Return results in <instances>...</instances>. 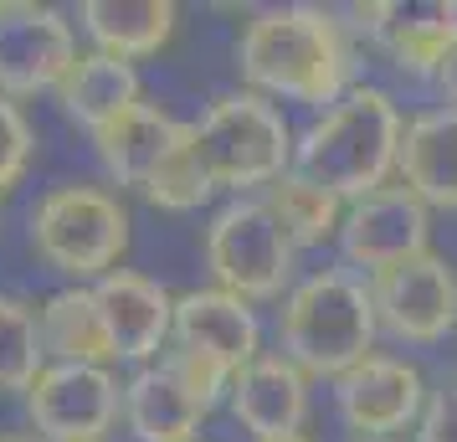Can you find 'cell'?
<instances>
[{"mask_svg": "<svg viewBox=\"0 0 457 442\" xmlns=\"http://www.w3.org/2000/svg\"><path fill=\"white\" fill-rule=\"evenodd\" d=\"M237 72L262 98L334 108L354 88V46L345 21L324 5H272L242 26Z\"/></svg>", "mask_w": 457, "mask_h": 442, "instance_id": "6da1fadb", "label": "cell"}, {"mask_svg": "<svg viewBox=\"0 0 457 442\" xmlns=\"http://www.w3.org/2000/svg\"><path fill=\"white\" fill-rule=\"evenodd\" d=\"M401 108L386 88L354 83L334 108H324L293 149V170L309 175L313 186L334 190L345 206L386 190L401 154Z\"/></svg>", "mask_w": 457, "mask_h": 442, "instance_id": "7a4b0ae2", "label": "cell"}, {"mask_svg": "<svg viewBox=\"0 0 457 442\" xmlns=\"http://www.w3.org/2000/svg\"><path fill=\"white\" fill-rule=\"evenodd\" d=\"M380 319L370 304V283L350 268H319L293 283L278 309V345L303 376H350L360 360L375 355Z\"/></svg>", "mask_w": 457, "mask_h": 442, "instance_id": "3957f363", "label": "cell"}, {"mask_svg": "<svg viewBox=\"0 0 457 442\" xmlns=\"http://www.w3.org/2000/svg\"><path fill=\"white\" fill-rule=\"evenodd\" d=\"M190 134H195V160L206 170L211 190H231V201L283 180L293 170V149H298L288 119L252 88L221 93L206 108V119L190 124Z\"/></svg>", "mask_w": 457, "mask_h": 442, "instance_id": "277c9868", "label": "cell"}, {"mask_svg": "<svg viewBox=\"0 0 457 442\" xmlns=\"http://www.w3.org/2000/svg\"><path fill=\"white\" fill-rule=\"evenodd\" d=\"M31 247L62 278H108L129 253V211L104 186H57L31 206Z\"/></svg>", "mask_w": 457, "mask_h": 442, "instance_id": "5b68a950", "label": "cell"}, {"mask_svg": "<svg viewBox=\"0 0 457 442\" xmlns=\"http://www.w3.org/2000/svg\"><path fill=\"white\" fill-rule=\"evenodd\" d=\"M206 268L216 288L262 304L278 298L293 278V242L288 232L272 221L262 196H237L211 216L206 227Z\"/></svg>", "mask_w": 457, "mask_h": 442, "instance_id": "8992f818", "label": "cell"}, {"mask_svg": "<svg viewBox=\"0 0 457 442\" xmlns=\"http://www.w3.org/2000/svg\"><path fill=\"white\" fill-rule=\"evenodd\" d=\"M26 417L42 442H104L124 417V386L108 365H46L26 391Z\"/></svg>", "mask_w": 457, "mask_h": 442, "instance_id": "52a82bcc", "label": "cell"}, {"mask_svg": "<svg viewBox=\"0 0 457 442\" xmlns=\"http://www.w3.org/2000/svg\"><path fill=\"white\" fill-rule=\"evenodd\" d=\"M370 304L380 329L401 345H436L457 324V273L447 257L421 253L401 268L370 278Z\"/></svg>", "mask_w": 457, "mask_h": 442, "instance_id": "ba28073f", "label": "cell"}, {"mask_svg": "<svg viewBox=\"0 0 457 442\" xmlns=\"http://www.w3.org/2000/svg\"><path fill=\"white\" fill-rule=\"evenodd\" d=\"M78 67L72 21L52 5H0V98L57 93Z\"/></svg>", "mask_w": 457, "mask_h": 442, "instance_id": "9c48e42d", "label": "cell"}, {"mask_svg": "<svg viewBox=\"0 0 457 442\" xmlns=\"http://www.w3.org/2000/svg\"><path fill=\"white\" fill-rule=\"evenodd\" d=\"M427 237H432V211L421 206L406 186H386L375 196H365V201L345 206L339 253H345L350 268H365L375 278L386 268H401L411 257L432 253Z\"/></svg>", "mask_w": 457, "mask_h": 442, "instance_id": "30bf717a", "label": "cell"}, {"mask_svg": "<svg viewBox=\"0 0 457 442\" xmlns=\"http://www.w3.org/2000/svg\"><path fill=\"white\" fill-rule=\"evenodd\" d=\"M427 380L411 360L401 355H370L360 360L350 376L334 380V406L350 432H360L365 442H391V432L416 427L421 406H427Z\"/></svg>", "mask_w": 457, "mask_h": 442, "instance_id": "8fae6325", "label": "cell"}, {"mask_svg": "<svg viewBox=\"0 0 457 442\" xmlns=\"http://www.w3.org/2000/svg\"><path fill=\"white\" fill-rule=\"evenodd\" d=\"M231 417L242 421L252 442H288L303 438L309 421V376L293 365L283 350L278 355H257L247 371H237L227 391Z\"/></svg>", "mask_w": 457, "mask_h": 442, "instance_id": "7c38bea8", "label": "cell"}, {"mask_svg": "<svg viewBox=\"0 0 457 442\" xmlns=\"http://www.w3.org/2000/svg\"><path fill=\"white\" fill-rule=\"evenodd\" d=\"M360 31L391 52V63L411 78H436L442 57L457 46V0H406V5H354Z\"/></svg>", "mask_w": 457, "mask_h": 442, "instance_id": "4fadbf2b", "label": "cell"}, {"mask_svg": "<svg viewBox=\"0 0 457 442\" xmlns=\"http://www.w3.org/2000/svg\"><path fill=\"white\" fill-rule=\"evenodd\" d=\"M170 345L221 360L237 376L262 355V329H257V314H252L247 298L227 294V288H190V294L175 298Z\"/></svg>", "mask_w": 457, "mask_h": 442, "instance_id": "5bb4252c", "label": "cell"}, {"mask_svg": "<svg viewBox=\"0 0 457 442\" xmlns=\"http://www.w3.org/2000/svg\"><path fill=\"white\" fill-rule=\"evenodd\" d=\"M93 294H98L108 339H113V360H154L170 345L175 298L154 278L134 273V268H113L108 278L93 283Z\"/></svg>", "mask_w": 457, "mask_h": 442, "instance_id": "9a60e30c", "label": "cell"}, {"mask_svg": "<svg viewBox=\"0 0 457 442\" xmlns=\"http://www.w3.org/2000/svg\"><path fill=\"white\" fill-rule=\"evenodd\" d=\"M186 134L190 124H180L170 108L145 98V104L129 108L124 119H113L104 134H93V149H98V165L108 170V180L145 196V186L160 175V165L186 145Z\"/></svg>", "mask_w": 457, "mask_h": 442, "instance_id": "2e32d148", "label": "cell"}, {"mask_svg": "<svg viewBox=\"0 0 457 442\" xmlns=\"http://www.w3.org/2000/svg\"><path fill=\"white\" fill-rule=\"evenodd\" d=\"M395 175L427 211H457V108H421L401 129Z\"/></svg>", "mask_w": 457, "mask_h": 442, "instance_id": "e0dca14e", "label": "cell"}, {"mask_svg": "<svg viewBox=\"0 0 457 442\" xmlns=\"http://www.w3.org/2000/svg\"><path fill=\"white\" fill-rule=\"evenodd\" d=\"M206 417L211 412L180 386V376L165 360L139 365L124 380V421L139 442H201L195 432Z\"/></svg>", "mask_w": 457, "mask_h": 442, "instance_id": "ac0fdd59", "label": "cell"}, {"mask_svg": "<svg viewBox=\"0 0 457 442\" xmlns=\"http://www.w3.org/2000/svg\"><path fill=\"white\" fill-rule=\"evenodd\" d=\"M57 104H62V113L78 129L104 134L113 119H124L134 104H145V88H139L134 63H119V57H104V52H83L78 67L67 72V83L57 88Z\"/></svg>", "mask_w": 457, "mask_h": 442, "instance_id": "d6986e66", "label": "cell"}, {"mask_svg": "<svg viewBox=\"0 0 457 442\" xmlns=\"http://www.w3.org/2000/svg\"><path fill=\"white\" fill-rule=\"evenodd\" d=\"M78 16H83V37L93 42V52L119 57V63L154 57L175 37L170 0H87Z\"/></svg>", "mask_w": 457, "mask_h": 442, "instance_id": "ffe728a7", "label": "cell"}, {"mask_svg": "<svg viewBox=\"0 0 457 442\" xmlns=\"http://www.w3.org/2000/svg\"><path fill=\"white\" fill-rule=\"evenodd\" d=\"M42 345L57 365H108L113 360V339H108L98 294L72 283L42 304Z\"/></svg>", "mask_w": 457, "mask_h": 442, "instance_id": "44dd1931", "label": "cell"}, {"mask_svg": "<svg viewBox=\"0 0 457 442\" xmlns=\"http://www.w3.org/2000/svg\"><path fill=\"white\" fill-rule=\"evenodd\" d=\"M262 206L272 211V221L288 232L293 247H324V242H339V227H345V201L334 190L313 186L309 175L288 170L283 180H272L262 190Z\"/></svg>", "mask_w": 457, "mask_h": 442, "instance_id": "7402d4cb", "label": "cell"}, {"mask_svg": "<svg viewBox=\"0 0 457 442\" xmlns=\"http://www.w3.org/2000/svg\"><path fill=\"white\" fill-rule=\"evenodd\" d=\"M46 365L42 309L21 294H0V391H31Z\"/></svg>", "mask_w": 457, "mask_h": 442, "instance_id": "603a6c76", "label": "cell"}, {"mask_svg": "<svg viewBox=\"0 0 457 442\" xmlns=\"http://www.w3.org/2000/svg\"><path fill=\"white\" fill-rule=\"evenodd\" d=\"M211 196L216 190H211L206 170L195 160V134H186V145L175 149L165 165H160V175L145 186V201L160 211H195V206H206Z\"/></svg>", "mask_w": 457, "mask_h": 442, "instance_id": "cb8c5ba5", "label": "cell"}, {"mask_svg": "<svg viewBox=\"0 0 457 442\" xmlns=\"http://www.w3.org/2000/svg\"><path fill=\"white\" fill-rule=\"evenodd\" d=\"M170 365V371H175V376H180V386H186L190 396L201 401V406H221V401H227V391H231V371L227 365H221V360H211V355H195V350H180V345H170L165 355H160Z\"/></svg>", "mask_w": 457, "mask_h": 442, "instance_id": "d4e9b609", "label": "cell"}, {"mask_svg": "<svg viewBox=\"0 0 457 442\" xmlns=\"http://www.w3.org/2000/svg\"><path fill=\"white\" fill-rule=\"evenodd\" d=\"M37 154V134L26 124V113L11 98H0V196H11V186L26 175Z\"/></svg>", "mask_w": 457, "mask_h": 442, "instance_id": "484cf974", "label": "cell"}, {"mask_svg": "<svg viewBox=\"0 0 457 442\" xmlns=\"http://www.w3.org/2000/svg\"><path fill=\"white\" fill-rule=\"evenodd\" d=\"M416 442H457V380L427 396L421 421H416Z\"/></svg>", "mask_w": 457, "mask_h": 442, "instance_id": "4316f807", "label": "cell"}, {"mask_svg": "<svg viewBox=\"0 0 457 442\" xmlns=\"http://www.w3.org/2000/svg\"><path fill=\"white\" fill-rule=\"evenodd\" d=\"M436 88H442V98H447V108H457V46L442 57V67H436Z\"/></svg>", "mask_w": 457, "mask_h": 442, "instance_id": "83f0119b", "label": "cell"}, {"mask_svg": "<svg viewBox=\"0 0 457 442\" xmlns=\"http://www.w3.org/2000/svg\"><path fill=\"white\" fill-rule=\"evenodd\" d=\"M0 442H42V438H26V432H0Z\"/></svg>", "mask_w": 457, "mask_h": 442, "instance_id": "f1b7e54d", "label": "cell"}, {"mask_svg": "<svg viewBox=\"0 0 457 442\" xmlns=\"http://www.w3.org/2000/svg\"><path fill=\"white\" fill-rule=\"evenodd\" d=\"M288 442H309V438H288Z\"/></svg>", "mask_w": 457, "mask_h": 442, "instance_id": "f546056e", "label": "cell"}, {"mask_svg": "<svg viewBox=\"0 0 457 442\" xmlns=\"http://www.w3.org/2000/svg\"><path fill=\"white\" fill-rule=\"evenodd\" d=\"M354 442H365V438H354Z\"/></svg>", "mask_w": 457, "mask_h": 442, "instance_id": "4dcf8cb0", "label": "cell"}]
</instances>
